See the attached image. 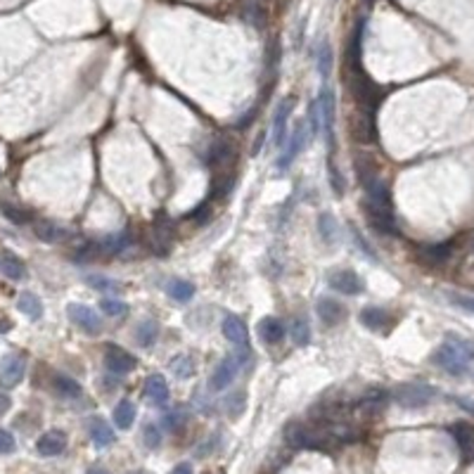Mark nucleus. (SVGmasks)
<instances>
[{"label":"nucleus","mask_w":474,"mask_h":474,"mask_svg":"<svg viewBox=\"0 0 474 474\" xmlns=\"http://www.w3.org/2000/svg\"><path fill=\"white\" fill-rule=\"evenodd\" d=\"M356 168H358V180L365 190V202L363 211L365 218L377 233L384 235H396V218H394V204H391V192L386 183L377 176L375 161L370 157H356Z\"/></svg>","instance_id":"obj_1"},{"label":"nucleus","mask_w":474,"mask_h":474,"mask_svg":"<svg viewBox=\"0 0 474 474\" xmlns=\"http://www.w3.org/2000/svg\"><path fill=\"white\" fill-rule=\"evenodd\" d=\"M474 360V346L458 334H448L444 344L434 351L432 363H436L448 375H465Z\"/></svg>","instance_id":"obj_2"},{"label":"nucleus","mask_w":474,"mask_h":474,"mask_svg":"<svg viewBox=\"0 0 474 474\" xmlns=\"http://www.w3.org/2000/svg\"><path fill=\"white\" fill-rule=\"evenodd\" d=\"M128 245H130V235L128 233L107 235V237H102V240L88 242L83 249H79V252H76V264H86V261H102L107 257H116V254H121Z\"/></svg>","instance_id":"obj_3"},{"label":"nucleus","mask_w":474,"mask_h":474,"mask_svg":"<svg viewBox=\"0 0 474 474\" xmlns=\"http://www.w3.org/2000/svg\"><path fill=\"white\" fill-rule=\"evenodd\" d=\"M247 351L249 348H242V353H240V348H237L235 353H228L226 358H221V363L216 365V370L211 372V379H209L211 391H223L235 382L237 372L242 370V365H245V360L249 356Z\"/></svg>","instance_id":"obj_4"},{"label":"nucleus","mask_w":474,"mask_h":474,"mask_svg":"<svg viewBox=\"0 0 474 474\" xmlns=\"http://www.w3.org/2000/svg\"><path fill=\"white\" fill-rule=\"evenodd\" d=\"M316 100H318V111H320V130H323V135H325L327 154H332L334 147H337V142H334V116H337L334 90L327 88V86H323L320 95H318Z\"/></svg>","instance_id":"obj_5"},{"label":"nucleus","mask_w":474,"mask_h":474,"mask_svg":"<svg viewBox=\"0 0 474 474\" xmlns=\"http://www.w3.org/2000/svg\"><path fill=\"white\" fill-rule=\"evenodd\" d=\"M389 396L394 398L398 405H403V408H422V405L434 401L436 389L427 384H401L396 386Z\"/></svg>","instance_id":"obj_6"},{"label":"nucleus","mask_w":474,"mask_h":474,"mask_svg":"<svg viewBox=\"0 0 474 474\" xmlns=\"http://www.w3.org/2000/svg\"><path fill=\"white\" fill-rule=\"evenodd\" d=\"M149 249H152L154 254H159V257H166L168 252L176 245V226H173V221H168V218H157V221L149 226V240H147Z\"/></svg>","instance_id":"obj_7"},{"label":"nucleus","mask_w":474,"mask_h":474,"mask_svg":"<svg viewBox=\"0 0 474 474\" xmlns=\"http://www.w3.org/2000/svg\"><path fill=\"white\" fill-rule=\"evenodd\" d=\"M135 365H138L135 356L128 353L123 346H118V344L104 346V367H107V372H111V375H116V377L128 375V372L135 370Z\"/></svg>","instance_id":"obj_8"},{"label":"nucleus","mask_w":474,"mask_h":474,"mask_svg":"<svg viewBox=\"0 0 474 474\" xmlns=\"http://www.w3.org/2000/svg\"><path fill=\"white\" fill-rule=\"evenodd\" d=\"M67 316H69L74 325H79L90 337L100 334V330H102V316H97V311L86 306V304H69L67 306Z\"/></svg>","instance_id":"obj_9"},{"label":"nucleus","mask_w":474,"mask_h":474,"mask_svg":"<svg viewBox=\"0 0 474 474\" xmlns=\"http://www.w3.org/2000/svg\"><path fill=\"white\" fill-rule=\"evenodd\" d=\"M306 147V123L299 121L297 128L292 130L290 140H285V147H283V154H280L278 159V171L285 173L287 168L292 166V161H294L299 154H302V149Z\"/></svg>","instance_id":"obj_10"},{"label":"nucleus","mask_w":474,"mask_h":474,"mask_svg":"<svg viewBox=\"0 0 474 474\" xmlns=\"http://www.w3.org/2000/svg\"><path fill=\"white\" fill-rule=\"evenodd\" d=\"M27 375V358L22 353H10L3 358L0 363V386L5 389H12L17 386Z\"/></svg>","instance_id":"obj_11"},{"label":"nucleus","mask_w":474,"mask_h":474,"mask_svg":"<svg viewBox=\"0 0 474 474\" xmlns=\"http://www.w3.org/2000/svg\"><path fill=\"white\" fill-rule=\"evenodd\" d=\"M316 313L320 318L323 325L327 327H334L339 325V323L346 320V306L341 302H337L332 297H320L316 302Z\"/></svg>","instance_id":"obj_12"},{"label":"nucleus","mask_w":474,"mask_h":474,"mask_svg":"<svg viewBox=\"0 0 474 474\" xmlns=\"http://www.w3.org/2000/svg\"><path fill=\"white\" fill-rule=\"evenodd\" d=\"M351 126H348V133H351V138L356 142H372L377 138V128H375V116L372 114H365V111H358L356 109V116L351 114Z\"/></svg>","instance_id":"obj_13"},{"label":"nucleus","mask_w":474,"mask_h":474,"mask_svg":"<svg viewBox=\"0 0 474 474\" xmlns=\"http://www.w3.org/2000/svg\"><path fill=\"white\" fill-rule=\"evenodd\" d=\"M330 287H332L334 292H339V294H360V292L365 290L363 280L356 271H348V268H341V271H334L332 276H330Z\"/></svg>","instance_id":"obj_14"},{"label":"nucleus","mask_w":474,"mask_h":474,"mask_svg":"<svg viewBox=\"0 0 474 474\" xmlns=\"http://www.w3.org/2000/svg\"><path fill=\"white\" fill-rule=\"evenodd\" d=\"M292 109H294V97L287 95L278 102L276 114H273V142L278 147H285L287 140V118H290Z\"/></svg>","instance_id":"obj_15"},{"label":"nucleus","mask_w":474,"mask_h":474,"mask_svg":"<svg viewBox=\"0 0 474 474\" xmlns=\"http://www.w3.org/2000/svg\"><path fill=\"white\" fill-rule=\"evenodd\" d=\"M36 451H39L43 458L62 455L67 451V434L62 432V429H50V432L41 434L39 441H36Z\"/></svg>","instance_id":"obj_16"},{"label":"nucleus","mask_w":474,"mask_h":474,"mask_svg":"<svg viewBox=\"0 0 474 474\" xmlns=\"http://www.w3.org/2000/svg\"><path fill=\"white\" fill-rule=\"evenodd\" d=\"M223 334H226V339L237 348H249V330L240 316L228 313L223 318Z\"/></svg>","instance_id":"obj_17"},{"label":"nucleus","mask_w":474,"mask_h":474,"mask_svg":"<svg viewBox=\"0 0 474 474\" xmlns=\"http://www.w3.org/2000/svg\"><path fill=\"white\" fill-rule=\"evenodd\" d=\"M360 325L367 327L370 332H386L391 327V313L379 306H365L358 316Z\"/></svg>","instance_id":"obj_18"},{"label":"nucleus","mask_w":474,"mask_h":474,"mask_svg":"<svg viewBox=\"0 0 474 474\" xmlns=\"http://www.w3.org/2000/svg\"><path fill=\"white\" fill-rule=\"evenodd\" d=\"M88 434L93 439V444L97 448H107L116 441V432L107 425V420L102 417H90L88 420Z\"/></svg>","instance_id":"obj_19"},{"label":"nucleus","mask_w":474,"mask_h":474,"mask_svg":"<svg viewBox=\"0 0 474 474\" xmlns=\"http://www.w3.org/2000/svg\"><path fill=\"white\" fill-rule=\"evenodd\" d=\"M142 391H145L147 401L154 403V405H166L168 403V384L164 375H149L145 379V386H142Z\"/></svg>","instance_id":"obj_20"},{"label":"nucleus","mask_w":474,"mask_h":474,"mask_svg":"<svg viewBox=\"0 0 474 474\" xmlns=\"http://www.w3.org/2000/svg\"><path fill=\"white\" fill-rule=\"evenodd\" d=\"M257 332L261 339L266 341V344H280V341L285 339V325L283 320H278V318L268 316V318H261L259 325H257Z\"/></svg>","instance_id":"obj_21"},{"label":"nucleus","mask_w":474,"mask_h":474,"mask_svg":"<svg viewBox=\"0 0 474 474\" xmlns=\"http://www.w3.org/2000/svg\"><path fill=\"white\" fill-rule=\"evenodd\" d=\"M53 391L60 398H67V401H74V398H81L83 389L74 377L69 375H62V372H55L53 375Z\"/></svg>","instance_id":"obj_22"},{"label":"nucleus","mask_w":474,"mask_h":474,"mask_svg":"<svg viewBox=\"0 0 474 474\" xmlns=\"http://www.w3.org/2000/svg\"><path fill=\"white\" fill-rule=\"evenodd\" d=\"M164 290L168 292V297L173 299V302L178 304H190L192 297H195V285L190 283V280H183V278H171L166 280Z\"/></svg>","instance_id":"obj_23"},{"label":"nucleus","mask_w":474,"mask_h":474,"mask_svg":"<svg viewBox=\"0 0 474 474\" xmlns=\"http://www.w3.org/2000/svg\"><path fill=\"white\" fill-rule=\"evenodd\" d=\"M159 334H161L159 323L152 320V318H145V320H140L138 327H135V341H138V346H142V348L154 346V341L159 339Z\"/></svg>","instance_id":"obj_24"},{"label":"nucleus","mask_w":474,"mask_h":474,"mask_svg":"<svg viewBox=\"0 0 474 474\" xmlns=\"http://www.w3.org/2000/svg\"><path fill=\"white\" fill-rule=\"evenodd\" d=\"M34 233L41 242H65L67 240V228L57 226L55 221H36Z\"/></svg>","instance_id":"obj_25"},{"label":"nucleus","mask_w":474,"mask_h":474,"mask_svg":"<svg viewBox=\"0 0 474 474\" xmlns=\"http://www.w3.org/2000/svg\"><path fill=\"white\" fill-rule=\"evenodd\" d=\"M332 48H330V41L323 39L320 43H318L316 48V69H318V76H320L323 81H327V76L332 74Z\"/></svg>","instance_id":"obj_26"},{"label":"nucleus","mask_w":474,"mask_h":474,"mask_svg":"<svg viewBox=\"0 0 474 474\" xmlns=\"http://www.w3.org/2000/svg\"><path fill=\"white\" fill-rule=\"evenodd\" d=\"M135 415H138L135 403L128 401V398H123V401L116 403L114 415H111V417H114V425L118 429H130V427H133V422H135Z\"/></svg>","instance_id":"obj_27"},{"label":"nucleus","mask_w":474,"mask_h":474,"mask_svg":"<svg viewBox=\"0 0 474 474\" xmlns=\"http://www.w3.org/2000/svg\"><path fill=\"white\" fill-rule=\"evenodd\" d=\"M86 283H88V287H93V290L102 292V294H123L126 292V285L118 283V280L114 278H104V276H88L86 278Z\"/></svg>","instance_id":"obj_28"},{"label":"nucleus","mask_w":474,"mask_h":474,"mask_svg":"<svg viewBox=\"0 0 474 474\" xmlns=\"http://www.w3.org/2000/svg\"><path fill=\"white\" fill-rule=\"evenodd\" d=\"M17 309L27 318H31V320H41L43 316V302L34 292H22L20 299H17Z\"/></svg>","instance_id":"obj_29"},{"label":"nucleus","mask_w":474,"mask_h":474,"mask_svg":"<svg viewBox=\"0 0 474 474\" xmlns=\"http://www.w3.org/2000/svg\"><path fill=\"white\" fill-rule=\"evenodd\" d=\"M451 434L465 453H474V425L472 422H455V425H451Z\"/></svg>","instance_id":"obj_30"},{"label":"nucleus","mask_w":474,"mask_h":474,"mask_svg":"<svg viewBox=\"0 0 474 474\" xmlns=\"http://www.w3.org/2000/svg\"><path fill=\"white\" fill-rule=\"evenodd\" d=\"M0 273L10 280H24L27 268H24V264L15 257V254H3V257H0Z\"/></svg>","instance_id":"obj_31"},{"label":"nucleus","mask_w":474,"mask_h":474,"mask_svg":"<svg viewBox=\"0 0 474 474\" xmlns=\"http://www.w3.org/2000/svg\"><path fill=\"white\" fill-rule=\"evenodd\" d=\"M451 257V245L448 242H439V245H427L420 249V259L427 264H444Z\"/></svg>","instance_id":"obj_32"},{"label":"nucleus","mask_w":474,"mask_h":474,"mask_svg":"<svg viewBox=\"0 0 474 474\" xmlns=\"http://www.w3.org/2000/svg\"><path fill=\"white\" fill-rule=\"evenodd\" d=\"M318 233H320L323 242L325 245H334L337 237H339V230H337V221L332 214H320V218H318Z\"/></svg>","instance_id":"obj_33"},{"label":"nucleus","mask_w":474,"mask_h":474,"mask_svg":"<svg viewBox=\"0 0 474 474\" xmlns=\"http://www.w3.org/2000/svg\"><path fill=\"white\" fill-rule=\"evenodd\" d=\"M171 372L176 375L178 379H188V377H192L195 375V363H192V358L188 353H180V356H176V358L171 360Z\"/></svg>","instance_id":"obj_34"},{"label":"nucleus","mask_w":474,"mask_h":474,"mask_svg":"<svg viewBox=\"0 0 474 474\" xmlns=\"http://www.w3.org/2000/svg\"><path fill=\"white\" fill-rule=\"evenodd\" d=\"M292 341H294L297 346H309L311 341V325L304 318H297L294 325H292Z\"/></svg>","instance_id":"obj_35"},{"label":"nucleus","mask_w":474,"mask_h":474,"mask_svg":"<svg viewBox=\"0 0 474 474\" xmlns=\"http://www.w3.org/2000/svg\"><path fill=\"white\" fill-rule=\"evenodd\" d=\"M0 211H3V216L8 218V221L17 223V226H24V223H29V221H31V214H29V211H24V209H20V207H15V204L0 202Z\"/></svg>","instance_id":"obj_36"},{"label":"nucleus","mask_w":474,"mask_h":474,"mask_svg":"<svg viewBox=\"0 0 474 474\" xmlns=\"http://www.w3.org/2000/svg\"><path fill=\"white\" fill-rule=\"evenodd\" d=\"M100 309H102V313H107L109 318H121L128 313V304L118 302V299H102L100 302Z\"/></svg>","instance_id":"obj_37"},{"label":"nucleus","mask_w":474,"mask_h":474,"mask_svg":"<svg viewBox=\"0 0 474 474\" xmlns=\"http://www.w3.org/2000/svg\"><path fill=\"white\" fill-rule=\"evenodd\" d=\"M223 408L228 410L230 417H240L242 410H245V394H242V391H235V394H230L226 401H223Z\"/></svg>","instance_id":"obj_38"},{"label":"nucleus","mask_w":474,"mask_h":474,"mask_svg":"<svg viewBox=\"0 0 474 474\" xmlns=\"http://www.w3.org/2000/svg\"><path fill=\"white\" fill-rule=\"evenodd\" d=\"M327 176H330V188H332V192L337 197L344 195V178H341L339 168L334 166L332 159H327Z\"/></svg>","instance_id":"obj_39"},{"label":"nucleus","mask_w":474,"mask_h":474,"mask_svg":"<svg viewBox=\"0 0 474 474\" xmlns=\"http://www.w3.org/2000/svg\"><path fill=\"white\" fill-rule=\"evenodd\" d=\"M185 422V413L180 408L176 410H168V413L161 417V427L168 429V432H176V429Z\"/></svg>","instance_id":"obj_40"},{"label":"nucleus","mask_w":474,"mask_h":474,"mask_svg":"<svg viewBox=\"0 0 474 474\" xmlns=\"http://www.w3.org/2000/svg\"><path fill=\"white\" fill-rule=\"evenodd\" d=\"M142 441L147 448H157L161 444V429L157 425H145L142 427Z\"/></svg>","instance_id":"obj_41"},{"label":"nucleus","mask_w":474,"mask_h":474,"mask_svg":"<svg viewBox=\"0 0 474 474\" xmlns=\"http://www.w3.org/2000/svg\"><path fill=\"white\" fill-rule=\"evenodd\" d=\"M17 448V441L8 429H0V455H8Z\"/></svg>","instance_id":"obj_42"},{"label":"nucleus","mask_w":474,"mask_h":474,"mask_svg":"<svg viewBox=\"0 0 474 474\" xmlns=\"http://www.w3.org/2000/svg\"><path fill=\"white\" fill-rule=\"evenodd\" d=\"M451 304L463 311H470L474 313V297H463V294H451Z\"/></svg>","instance_id":"obj_43"},{"label":"nucleus","mask_w":474,"mask_h":474,"mask_svg":"<svg viewBox=\"0 0 474 474\" xmlns=\"http://www.w3.org/2000/svg\"><path fill=\"white\" fill-rule=\"evenodd\" d=\"M10 408H12V401H10V396H8V394H3V391H0V417H3L5 413H8Z\"/></svg>","instance_id":"obj_44"},{"label":"nucleus","mask_w":474,"mask_h":474,"mask_svg":"<svg viewBox=\"0 0 474 474\" xmlns=\"http://www.w3.org/2000/svg\"><path fill=\"white\" fill-rule=\"evenodd\" d=\"M173 474H192V465L190 463H180L176 470H173Z\"/></svg>","instance_id":"obj_45"},{"label":"nucleus","mask_w":474,"mask_h":474,"mask_svg":"<svg viewBox=\"0 0 474 474\" xmlns=\"http://www.w3.org/2000/svg\"><path fill=\"white\" fill-rule=\"evenodd\" d=\"M86 474H111V472L104 470V467H100V465H93V467H88V470H86Z\"/></svg>","instance_id":"obj_46"},{"label":"nucleus","mask_w":474,"mask_h":474,"mask_svg":"<svg viewBox=\"0 0 474 474\" xmlns=\"http://www.w3.org/2000/svg\"><path fill=\"white\" fill-rule=\"evenodd\" d=\"M130 474H149V472H145V470H135V472H130Z\"/></svg>","instance_id":"obj_47"},{"label":"nucleus","mask_w":474,"mask_h":474,"mask_svg":"<svg viewBox=\"0 0 474 474\" xmlns=\"http://www.w3.org/2000/svg\"><path fill=\"white\" fill-rule=\"evenodd\" d=\"M367 3H372V0H367Z\"/></svg>","instance_id":"obj_48"}]
</instances>
